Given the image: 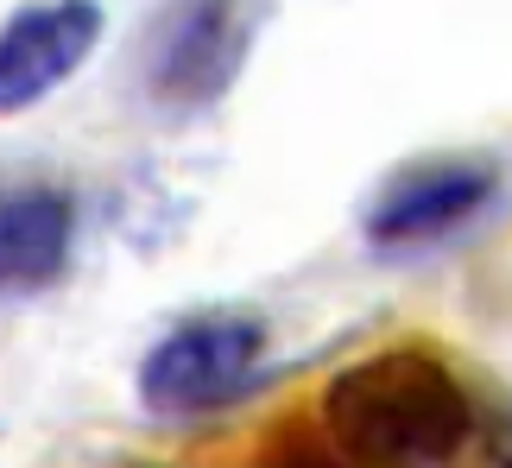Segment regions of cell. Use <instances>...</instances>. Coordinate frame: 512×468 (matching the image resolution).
<instances>
[{
  "mask_svg": "<svg viewBox=\"0 0 512 468\" xmlns=\"http://www.w3.org/2000/svg\"><path fill=\"white\" fill-rule=\"evenodd\" d=\"M108 32L102 0H26L0 26V121L51 102Z\"/></svg>",
  "mask_w": 512,
  "mask_h": 468,
  "instance_id": "4",
  "label": "cell"
},
{
  "mask_svg": "<svg viewBox=\"0 0 512 468\" xmlns=\"http://www.w3.org/2000/svg\"><path fill=\"white\" fill-rule=\"evenodd\" d=\"M266 361V323L253 310H203L165 329L146 348L140 374V405L159 418H196V412H222L253 386Z\"/></svg>",
  "mask_w": 512,
  "mask_h": 468,
  "instance_id": "2",
  "label": "cell"
},
{
  "mask_svg": "<svg viewBox=\"0 0 512 468\" xmlns=\"http://www.w3.org/2000/svg\"><path fill=\"white\" fill-rule=\"evenodd\" d=\"M494 197H500V171L487 159H424L373 197L361 234L373 247H430L462 234Z\"/></svg>",
  "mask_w": 512,
  "mask_h": 468,
  "instance_id": "5",
  "label": "cell"
},
{
  "mask_svg": "<svg viewBox=\"0 0 512 468\" xmlns=\"http://www.w3.org/2000/svg\"><path fill=\"white\" fill-rule=\"evenodd\" d=\"M329 450L361 468H449L475 450L481 405L437 348L399 342L329 374L317 393Z\"/></svg>",
  "mask_w": 512,
  "mask_h": 468,
  "instance_id": "1",
  "label": "cell"
},
{
  "mask_svg": "<svg viewBox=\"0 0 512 468\" xmlns=\"http://www.w3.org/2000/svg\"><path fill=\"white\" fill-rule=\"evenodd\" d=\"M76 197L57 184L0 190V298H38L70 272Z\"/></svg>",
  "mask_w": 512,
  "mask_h": 468,
  "instance_id": "6",
  "label": "cell"
},
{
  "mask_svg": "<svg viewBox=\"0 0 512 468\" xmlns=\"http://www.w3.org/2000/svg\"><path fill=\"white\" fill-rule=\"evenodd\" d=\"M260 7L253 0H171L146 32V95L171 114L215 108L241 83Z\"/></svg>",
  "mask_w": 512,
  "mask_h": 468,
  "instance_id": "3",
  "label": "cell"
},
{
  "mask_svg": "<svg viewBox=\"0 0 512 468\" xmlns=\"http://www.w3.org/2000/svg\"><path fill=\"white\" fill-rule=\"evenodd\" d=\"M500 462H512V424H506V437H500V450H494Z\"/></svg>",
  "mask_w": 512,
  "mask_h": 468,
  "instance_id": "7",
  "label": "cell"
}]
</instances>
